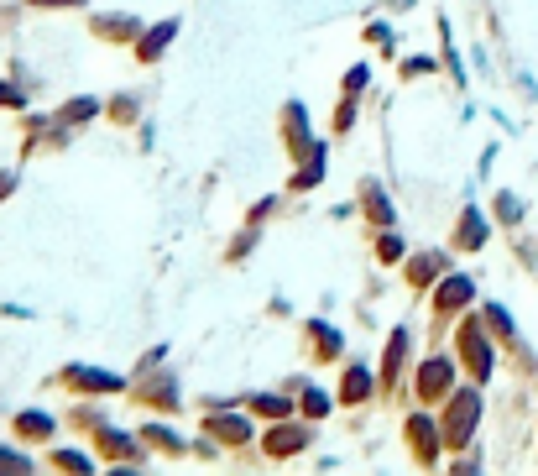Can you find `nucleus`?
<instances>
[{
  "label": "nucleus",
  "instance_id": "f257e3e1",
  "mask_svg": "<svg viewBox=\"0 0 538 476\" xmlns=\"http://www.w3.org/2000/svg\"><path fill=\"white\" fill-rule=\"evenodd\" d=\"M476 414H481V398H476V393H455V403H450V440H455V445L471 440Z\"/></svg>",
  "mask_w": 538,
  "mask_h": 476
},
{
  "label": "nucleus",
  "instance_id": "f03ea898",
  "mask_svg": "<svg viewBox=\"0 0 538 476\" xmlns=\"http://www.w3.org/2000/svg\"><path fill=\"white\" fill-rule=\"evenodd\" d=\"M444 388H450V361H424V372H418V393L444 398Z\"/></svg>",
  "mask_w": 538,
  "mask_h": 476
},
{
  "label": "nucleus",
  "instance_id": "7ed1b4c3",
  "mask_svg": "<svg viewBox=\"0 0 538 476\" xmlns=\"http://www.w3.org/2000/svg\"><path fill=\"white\" fill-rule=\"evenodd\" d=\"M460 346H465V361L476 367V377H486V372H491V351H486V340H481V330H476V325H465Z\"/></svg>",
  "mask_w": 538,
  "mask_h": 476
},
{
  "label": "nucleus",
  "instance_id": "20e7f679",
  "mask_svg": "<svg viewBox=\"0 0 538 476\" xmlns=\"http://www.w3.org/2000/svg\"><path fill=\"white\" fill-rule=\"evenodd\" d=\"M68 382H79V388H105V393L121 388V377H110V372H89V367H74V372H68Z\"/></svg>",
  "mask_w": 538,
  "mask_h": 476
},
{
  "label": "nucleus",
  "instance_id": "39448f33",
  "mask_svg": "<svg viewBox=\"0 0 538 476\" xmlns=\"http://www.w3.org/2000/svg\"><path fill=\"white\" fill-rule=\"evenodd\" d=\"M465 299H471V278H450L439 288V309H460Z\"/></svg>",
  "mask_w": 538,
  "mask_h": 476
},
{
  "label": "nucleus",
  "instance_id": "423d86ee",
  "mask_svg": "<svg viewBox=\"0 0 538 476\" xmlns=\"http://www.w3.org/2000/svg\"><path fill=\"white\" fill-rule=\"evenodd\" d=\"M408 435H413V445H418V456H429V461H434V424H429V419H413V424H408Z\"/></svg>",
  "mask_w": 538,
  "mask_h": 476
},
{
  "label": "nucleus",
  "instance_id": "0eeeda50",
  "mask_svg": "<svg viewBox=\"0 0 538 476\" xmlns=\"http://www.w3.org/2000/svg\"><path fill=\"white\" fill-rule=\"evenodd\" d=\"M16 429H21V435H27V440H48L53 419H48V414H21V419H16Z\"/></svg>",
  "mask_w": 538,
  "mask_h": 476
},
{
  "label": "nucleus",
  "instance_id": "6e6552de",
  "mask_svg": "<svg viewBox=\"0 0 538 476\" xmlns=\"http://www.w3.org/2000/svg\"><path fill=\"white\" fill-rule=\"evenodd\" d=\"M173 32H178V21H168V27H157V32L142 42V58H157L162 48H168V37H173Z\"/></svg>",
  "mask_w": 538,
  "mask_h": 476
},
{
  "label": "nucleus",
  "instance_id": "1a4fd4ad",
  "mask_svg": "<svg viewBox=\"0 0 538 476\" xmlns=\"http://www.w3.org/2000/svg\"><path fill=\"white\" fill-rule=\"evenodd\" d=\"M460 241H465V246H481V241H486L481 215H476V210H465V220H460Z\"/></svg>",
  "mask_w": 538,
  "mask_h": 476
},
{
  "label": "nucleus",
  "instance_id": "9d476101",
  "mask_svg": "<svg viewBox=\"0 0 538 476\" xmlns=\"http://www.w3.org/2000/svg\"><path fill=\"white\" fill-rule=\"evenodd\" d=\"M366 388H371V377H366L361 367H350V372H345V398L356 403V398H366Z\"/></svg>",
  "mask_w": 538,
  "mask_h": 476
},
{
  "label": "nucleus",
  "instance_id": "9b49d317",
  "mask_svg": "<svg viewBox=\"0 0 538 476\" xmlns=\"http://www.w3.org/2000/svg\"><path fill=\"white\" fill-rule=\"evenodd\" d=\"M298 445H303L298 429H277V435H272V450H277V456H288V450H298Z\"/></svg>",
  "mask_w": 538,
  "mask_h": 476
},
{
  "label": "nucleus",
  "instance_id": "f8f14e48",
  "mask_svg": "<svg viewBox=\"0 0 538 476\" xmlns=\"http://www.w3.org/2000/svg\"><path fill=\"white\" fill-rule=\"evenodd\" d=\"M439 267H444V257H418V262H413V278L424 283V278H434Z\"/></svg>",
  "mask_w": 538,
  "mask_h": 476
},
{
  "label": "nucleus",
  "instance_id": "ddd939ff",
  "mask_svg": "<svg viewBox=\"0 0 538 476\" xmlns=\"http://www.w3.org/2000/svg\"><path fill=\"white\" fill-rule=\"evenodd\" d=\"M215 435H225V440H246V424H241V419H220Z\"/></svg>",
  "mask_w": 538,
  "mask_h": 476
},
{
  "label": "nucleus",
  "instance_id": "4468645a",
  "mask_svg": "<svg viewBox=\"0 0 538 476\" xmlns=\"http://www.w3.org/2000/svg\"><path fill=\"white\" fill-rule=\"evenodd\" d=\"M497 210H502V220H518V215H523V204L512 199V194H502V204H497Z\"/></svg>",
  "mask_w": 538,
  "mask_h": 476
},
{
  "label": "nucleus",
  "instance_id": "2eb2a0df",
  "mask_svg": "<svg viewBox=\"0 0 538 476\" xmlns=\"http://www.w3.org/2000/svg\"><path fill=\"white\" fill-rule=\"evenodd\" d=\"M37 6H79V0H37Z\"/></svg>",
  "mask_w": 538,
  "mask_h": 476
}]
</instances>
